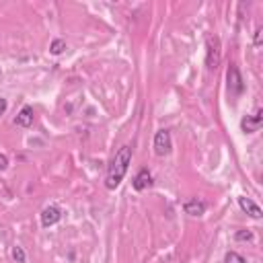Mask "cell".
I'll list each match as a JSON object with an SVG mask.
<instances>
[{"label": "cell", "mask_w": 263, "mask_h": 263, "mask_svg": "<svg viewBox=\"0 0 263 263\" xmlns=\"http://www.w3.org/2000/svg\"><path fill=\"white\" fill-rule=\"evenodd\" d=\"M130 163H132V148H130V146H122V148L115 152L113 161H111V165H109L107 179H105V187H107V189H115V187L124 181Z\"/></svg>", "instance_id": "obj_1"}, {"label": "cell", "mask_w": 263, "mask_h": 263, "mask_svg": "<svg viewBox=\"0 0 263 263\" xmlns=\"http://www.w3.org/2000/svg\"><path fill=\"white\" fill-rule=\"evenodd\" d=\"M226 80H228V93L232 99L241 97L245 93V82H243V76L239 72V68L235 64L228 66V74H226Z\"/></svg>", "instance_id": "obj_2"}, {"label": "cell", "mask_w": 263, "mask_h": 263, "mask_svg": "<svg viewBox=\"0 0 263 263\" xmlns=\"http://www.w3.org/2000/svg\"><path fill=\"white\" fill-rule=\"evenodd\" d=\"M173 148V142H171V132L169 130H159L154 136V152L159 156H167Z\"/></svg>", "instance_id": "obj_3"}, {"label": "cell", "mask_w": 263, "mask_h": 263, "mask_svg": "<svg viewBox=\"0 0 263 263\" xmlns=\"http://www.w3.org/2000/svg\"><path fill=\"white\" fill-rule=\"evenodd\" d=\"M206 64L210 70H216L220 64V41L218 37H208V56H206Z\"/></svg>", "instance_id": "obj_4"}, {"label": "cell", "mask_w": 263, "mask_h": 263, "mask_svg": "<svg viewBox=\"0 0 263 263\" xmlns=\"http://www.w3.org/2000/svg\"><path fill=\"white\" fill-rule=\"evenodd\" d=\"M261 124H263V111L259 109L255 115H247V118H243L241 128H243V132H245V134H255V132L261 128Z\"/></svg>", "instance_id": "obj_5"}, {"label": "cell", "mask_w": 263, "mask_h": 263, "mask_svg": "<svg viewBox=\"0 0 263 263\" xmlns=\"http://www.w3.org/2000/svg\"><path fill=\"white\" fill-rule=\"evenodd\" d=\"M60 218H62V212H60L56 206H47L43 212H41V224L45 228H49V226H54L56 222H60Z\"/></svg>", "instance_id": "obj_6"}, {"label": "cell", "mask_w": 263, "mask_h": 263, "mask_svg": "<svg viewBox=\"0 0 263 263\" xmlns=\"http://www.w3.org/2000/svg\"><path fill=\"white\" fill-rule=\"evenodd\" d=\"M183 210H185V214H189V216H203L206 214V203L201 199L193 197V199H187L183 203Z\"/></svg>", "instance_id": "obj_7"}, {"label": "cell", "mask_w": 263, "mask_h": 263, "mask_svg": "<svg viewBox=\"0 0 263 263\" xmlns=\"http://www.w3.org/2000/svg\"><path fill=\"white\" fill-rule=\"evenodd\" d=\"M239 206H241V210L243 212H247L249 216H253V218H261L263 214H261V208L251 199V197H239Z\"/></svg>", "instance_id": "obj_8"}, {"label": "cell", "mask_w": 263, "mask_h": 263, "mask_svg": "<svg viewBox=\"0 0 263 263\" xmlns=\"http://www.w3.org/2000/svg\"><path fill=\"white\" fill-rule=\"evenodd\" d=\"M150 185H152V175H150L148 169H142V171L134 177V189H136V191H144V189H148Z\"/></svg>", "instance_id": "obj_9"}, {"label": "cell", "mask_w": 263, "mask_h": 263, "mask_svg": "<svg viewBox=\"0 0 263 263\" xmlns=\"http://www.w3.org/2000/svg\"><path fill=\"white\" fill-rule=\"evenodd\" d=\"M15 124H17L19 128H31V126H33V107L25 105V107L19 111V115L15 118Z\"/></svg>", "instance_id": "obj_10"}, {"label": "cell", "mask_w": 263, "mask_h": 263, "mask_svg": "<svg viewBox=\"0 0 263 263\" xmlns=\"http://www.w3.org/2000/svg\"><path fill=\"white\" fill-rule=\"evenodd\" d=\"M64 49H66V43H64L62 39H54V41H51V45H49V51H51L54 56H60Z\"/></svg>", "instance_id": "obj_11"}, {"label": "cell", "mask_w": 263, "mask_h": 263, "mask_svg": "<svg viewBox=\"0 0 263 263\" xmlns=\"http://www.w3.org/2000/svg\"><path fill=\"white\" fill-rule=\"evenodd\" d=\"M224 263H247L243 255H239L237 251H228L226 257H224Z\"/></svg>", "instance_id": "obj_12"}, {"label": "cell", "mask_w": 263, "mask_h": 263, "mask_svg": "<svg viewBox=\"0 0 263 263\" xmlns=\"http://www.w3.org/2000/svg\"><path fill=\"white\" fill-rule=\"evenodd\" d=\"M13 259H15L17 263H25V261H27V255H25L23 247H13Z\"/></svg>", "instance_id": "obj_13"}, {"label": "cell", "mask_w": 263, "mask_h": 263, "mask_svg": "<svg viewBox=\"0 0 263 263\" xmlns=\"http://www.w3.org/2000/svg\"><path fill=\"white\" fill-rule=\"evenodd\" d=\"M235 239H237V241H251V239H253V232H249V230H239V232L235 235Z\"/></svg>", "instance_id": "obj_14"}, {"label": "cell", "mask_w": 263, "mask_h": 263, "mask_svg": "<svg viewBox=\"0 0 263 263\" xmlns=\"http://www.w3.org/2000/svg\"><path fill=\"white\" fill-rule=\"evenodd\" d=\"M7 167H9V159L5 154H0V171H5Z\"/></svg>", "instance_id": "obj_15"}, {"label": "cell", "mask_w": 263, "mask_h": 263, "mask_svg": "<svg viewBox=\"0 0 263 263\" xmlns=\"http://www.w3.org/2000/svg\"><path fill=\"white\" fill-rule=\"evenodd\" d=\"M7 107H9V103H7V99H0V118H3V113L7 111Z\"/></svg>", "instance_id": "obj_16"}, {"label": "cell", "mask_w": 263, "mask_h": 263, "mask_svg": "<svg viewBox=\"0 0 263 263\" xmlns=\"http://www.w3.org/2000/svg\"><path fill=\"white\" fill-rule=\"evenodd\" d=\"M261 43V27L255 31V45H259Z\"/></svg>", "instance_id": "obj_17"}]
</instances>
